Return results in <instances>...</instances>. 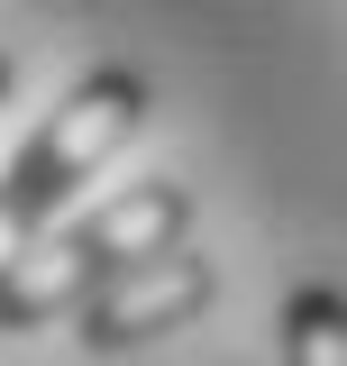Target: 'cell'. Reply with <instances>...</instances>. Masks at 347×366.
I'll return each instance as SVG.
<instances>
[{
    "instance_id": "2",
    "label": "cell",
    "mask_w": 347,
    "mask_h": 366,
    "mask_svg": "<svg viewBox=\"0 0 347 366\" xmlns=\"http://www.w3.org/2000/svg\"><path fill=\"white\" fill-rule=\"evenodd\" d=\"M146 101H156V92H146L137 64H91L83 83L28 129V147L0 165V274L19 266L46 229H55V211L146 129Z\"/></svg>"
},
{
    "instance_id": "1",
    "label": "cell",
    "mask_w": 347,
    "mask_h": 366,
    "mask_svg": "<svg viewBox=\"0 0 347 366\" xmlns=\"http://www.w3.org/2000/svg\"><path fill=\"white\" fill-rule=\"evenodd\" d=\"M192 229V183L183 174H146V183H119L110 202L74 211L64 229H46L19 266L0 274V330H46V320L83 312L110 274H129L137 257H156Z\"/></svg>"
},
{
    "instance_id": "5",
    "label": "cell",
    "mask_w": 347,
    "mask_h": 366,
    "mask_svg": "<svg viewBox=\"0 0 347 366\" xmlns=\"http://www.w3.org/2000/svg\"><path fill=\"white\" fill-rule=\"evenodd\" d=\"M9 83H19V55H9V46H0V101H9Z\"/></svg>"
},
{
    "instance_id": "4",
    "label": "cell",
    "mask_w": 347,
    "mask_h": 366,
    "mask_svg": "<svg viewBox=\"0 0 347 366\" xmlns=\"http://www.w3.org/2000/svg\"><path fill=\"white\" fill-rule=\"evenodd\" d=\"M274 348H283V366H347V284L302 274V284L283 293Z\"/></svg>"
},
{
    "instance_id": "3",
    "label": "cell",
    "mask_w": 347,
    "mask_h": 366,
    "mask_svg": "<svg viewBox=\"0 0 347 366\" xmlns=\"http://www.w3.org/2000/svg\"><path fill=\"white\" fill-rule=\"evenodd\" d=\"M219 274L201 247H156V257H137L129 274H110L101 293H91L83 312H74V339H83L91 357H119V348H146V339H165V330H183L192 312H211Z\"/></svg>"
}]
</instances>
